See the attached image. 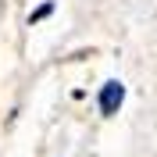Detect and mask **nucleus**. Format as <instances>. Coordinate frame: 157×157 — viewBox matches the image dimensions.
Returning <instances> with one entry per match:
<instances>
[{"label": "nucleus", "instance_id": "obj_1", "mask_svg": "<svg viewBox=\"0 0 157 157\" xmlns=\"http://www.w3.org/2000/svg\"><path fill=\"white\" fill-rule=\"evenodd\" d=\"M121 97H125V86L121 82H107L100 89V114H114L121 107Z\"/></svg>", "mask_w": 157, "mask_h": 157}, {"label": "nucleus", "instance_id": "obj_2", "mask_svg": "<svg viewBox=\"0 0 157 157\" xmlns=\"http://www.w3.org/2000/svg\"><path fill=\"white\" fill-rule=\"evenodd\" d=\"M50 11H54V4H39V7L32 11V18H29V21H39V18H47Z\"/></svg>", "mask_w": 157, "mask_h": 157}]
</instances>
